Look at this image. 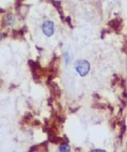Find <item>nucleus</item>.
<instances>
[{"instance_id":"2","label":"nucleus","mask_w":127,"mask_h":152,"mask_svg":"<svg viewBox=\"0 0 127 152\" xmlns=\"http://www.w3.org/2000/svg\"><path fill=\"white\" fill-rule=\"evenodd\" d=\"M42 28L43 31L46 35L51 37L54 33V23L52 21L47 20L43 24Z\"/></svg>"},{"instance_id":"5","label":"nucleus","mask_w":127,"mask_h":152,"mask_svg":"<svg viewBox=\"0 0 127 152\" xmlns=\"http://www.w3.org/2000/svg\"><path fill=\"white\" fill-rule=\"evenodd\" d=\"M32 113H29L24 116V119L26 121H28L30 120L31 118H32Z\"/></svg>"},{"instance_id":"3","label":"nucleus","mask_w":127,"mask_h":152,"mask_svg":"<svg viewBox=\"0 0 127 152\" xmlns=\"http://www.w3.org/2000/svg\"><path fill=\"white\" fill-rule=\"evenodd\" d=\"M48 139L51 142L55 144H58L60 142H63V138L57 137L56 135H48Z\"/></svg>"},{"instance_id":"1","label":"nucleus","mask_w":127,"mask_h":152,"mask_svg":"<svg viewBox=\"0 0 127 152\" xmlns=\"http://www.w3.org/2000/svg\"><path fill=\"white\" fill-rule=\"evenodd\" d=\"M76 70L81 76H85L90 70V63L87 60H79L76 63Z\"/></svg>"},{"instance_id":"9","label":"nucleus","mask_w":127,"mask_h":152,"mask_svg":"<svg viewBox=\"0 0 127 152\" xmlns=\"http://www.w3.org/2000/svg\"><path fill=\"white\" fill-rule=\"evenodd\" d=\"M92 151H96V152H103V151H104L101 150H93Z\"/></svg>"},{"instance_id":"4","label":"nucleus","mask_w":127,"mask_h":152,"mask_svg":"<svg viewBox=\"0 0 127 152\" xmlns=\"http://www.w3.org/2000/svg\"><path fill=\"white\" fill-rule=\"evenodd\" d=\"M70 148L68 143L63 142L60 146L59 150L61 152H70Z\"/></svg>"},{"instance_id":"8","label":"nucleus","mask_w":127,"mask_h":152,"mask_svg":"<svg viewBox=\"0 0 127 152\" xmlns=\"http://www.w3.org/2000/svg\"><path fill=\"white\" fill-rule=\"evenodd\" d=\"M41 123L39 121L36 120H35V125H37V126H38V125H39Z\"/></svg>"},{"instance_id":"7","label":"nucleus","mask_w":127,"mask_h":152,"mask_svg":"<svg viewBox=\"0 0 127 152\" xmlns=\"http://www.w3.org/2000/svg\"><path fill=\"white\" fill-rule=\"evenodd\" d=\"M66 21H67L68 24L69 25V26H70L71 28L72 27L71 23V18L70 17H68L66 18Z\"/></svg>"},{"instance_id":"6","label":"nucleus","mask_w":127,"mask_h":152,"mask_svg":"<svg viewBox=\"0 0 127 152\" xmlns=\"http://www.w3.org/2000/svg\"><path fill=\"white\" fill-rule=\"evenodd\" d=\"M38 147L37 145L32 146V147L30 148L29 151L34 152L35 151H37Z\"/></svg>"}]
</instances>
